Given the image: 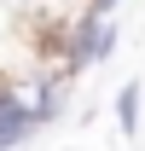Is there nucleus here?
I'll list each match as a JSON object with an SVG mask.
<instances>
[{"mask_svg": "<svg viewBox=\"0 0 145 151\" xmlns=\"http://www.w3.org/2000/svg\"><path fill=\"white\" fill-rule=\"evenodd\" d=\"M58 70L64 76H81V70H93L99 58H110L116 52V12H75L64 29H58Z\"/></svg>", "mask_w": 145, "mask_h": 151, "instance_id": "f257e3e1", "label": "nucleus"}, {"mask_svg": "<svg viewBox=\"0 0 145 151\" xmlns=\"http://www.w3.org/2000/svg\"><path fill=\"white\" fill-rule=\"evenodd\" d=\"M64 87H70L64 70H41V76H29V87H18L23 105H29V116H35V128H47V122L64 116Z\"/></svg>", "mask_w": 145, "mask_h": 151, "instance_id": "f03ea898", "label": "nucleus"}, {"mask_svg": "<svg viewBox=\"0 0 145 151\" xmlns=\"http://www.w3.org/2000/svg\"><path fill=\"white\" fill-rule=\"evenodd\" d=\"M35 139V116H29V105H23L18 81H6L0 76V151H18Z\"/></svg>", "mask_w": 145, "mask_h": 151, "instance_id": "7ed1b4c3", "label": "nucleus"}, {"mask_svg": "<svg viewBox=\"0 0 145 151\" xmlns=\"http://www.w3.org/2000/svg\"><path fill=\"white\" fill-rule=\"evenodd\" d=\"M116 122H122V134L139 128V81H128L122 93H116Z\"/></svg>", "mask_w": 145, "mask_h": 151, "instance_id": "20e7f679", "label": "nucleus"}, {"mask_svg": "<svg viewBox=\"0 0 145 151\" xmlns=\"http://www.w3.org/2000/svg\"><path fill=\"white\" fill-rule=\"evenodd\" d=\"M122 0H87V12H116Z\"/></svg>", "mask_w": 145, "mask_h": 151, "instance_id": "39448f33", "label": "nucleus"}]
</instances>
